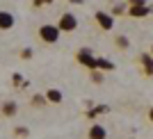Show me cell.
Here are the masks:
<instances>
[{
	"mask_svg": "<svg viewBox=\"0 0 153 139\" xmlns=\"http://www.w3.org/2000/svg\"><path fill=\"white\" fill-rule=\"evenodd\" d=\"M59 34H62V32L57 30V25H48V23H46V25L39 27V39H41L44 44H55L59 39Z\"/></svg>",
	"mask_w": 153,
	"mask_h": 139,
	"instance_id": "cell-1",
	"label": "cell"
},
{
	"mask_svg": "<svg viewBox=\"0 0 153 139\" xmlns=\"http://www.w3.org/2000/svg\"><path fill=\"white\" fill-rule=\"evenodd\" d=\"M76 59H78V64H82V66H87V69H91V71L96 69V57H94V52H91L89 48H80Z\"/></svg>",
	"mask_w": 153,
	"mask_h": 139,
	"instance_id": "cell-2",
	"label": "cell"
},
{
	"mask_svg": "<svg viewBox=\"0 0 153 139\" xmlns=\"http://www.w3.org/2000/svg\"><path fill=\"white\" fill-rule=\"evenodd\" d=\"M76 27H78V18H76V16H73V14H69V12H66V14H62V18H59V23H57V30L59 32H73V30H76Z\"/></svg>",
	"mask_w": 153,
	"mask_h": 139,
	"instance_id": "cell-3",
	"label": "cell"
},
{
	"mask_svg": "<svg viewBox=\"0 0 153 139\" xmlns=\"http://www.w3.org/2000/svg\"><path fill=\"white\" fill-rule=\"evenodd\" d=\"M96 23H98L103 30H112V27H114V16H112V14H105V12H98L96 14Z\"/></svg>",
	"mask_w": 153,
	"mask_h": 139,
	"instance_id": "cell-4",
	"label": "cell"
},
{
	"mask_svg": "<svg viewBox=\"0 0 153 139\" xmlns=\"http://www.w3.org/2000/svg\"><path fill=\"white\" fill-rule=\"evenodd\" d=\"M16 18H14L12 12H0V30H12Z\"/></svg>",
	"mask_w": 153,
	"mask_h": 139,
	"instance_id": "cell-5",
	"label": "cell"
},
{
	"mask_svg": "<svg viewBox=\"0 0 153 139\" xmlns=\"http://www.w3.org/2000/svg\"><path fill=\"white\" fill-rule=\"evenodd\" d=\"M87 139H108V130L103 126H98V123H94L89 128V132H87Z\"/></svg>",
	"mask_w": 153,
	"mask_h": 139,
	"instance_id": "cell-6",
	"label": "cell"
},
{
	"mask_svg": "<svg viewBox=\"0 0 153 139\" xmlns=\"http://www.w3.org/2000/svg\"><path fill=\"white\" fill-rule=\"evenodd\" d=\"M46 101L53 103V105H59V103L64 101V94L59 89H48V91H46Z\"/></svg>",
	"mask_w": 153,
	"mask_h": 139,
	"instance_id": "cell-7",
	"label": "cell"
},
{
	"mask_svg": "<svg viewBox=\"0 0 153 139\" xmlns=\"http://www.w3.org/2000/svg\"><path fill=\"white\" fill-rule=\"evenodd\" d=\"M0 114H5V116H14L16 114V103L14 101H7L2 107H0Z\"/></svg>",
	"mask_w": 153,
	"mask_h": 139,
	"instance_id": "cell-8",
	"label": "cell"
},
{
	"mask_svg": "<svg viewBox=\"0 0 153 139\" xmlns=\"http://www.w3.org/2000/svg\"><path fill=\"white\" fill-rule=\"evenodd\" d=\"M140 62L144 64V69H146V73H149V75H153V57L144 52V55L140 57Z\"/></svg>",
	"mask_w": 153,
	"mask_h": 139,
	"instance_id": "cell-9",
	"label": "cell"
},
{
	"mask_svg": "<svg viewBox=\"0 0 153 139\" xmlns=\"http://www.w3.org/2000/svg\"><path fill=\"white\" fill-rule=\"evenodd\" d=\"M96 69H103V71H112V69H114V64L110 62V59H103V57H96Z\"/></svg>",
	"mask_w": 153,
	"mask_h": 139,
	"instance_id": "cell-10",
	"label": "cell"
},
{
	"mask_svg": "<svg viewBox=\"0 0 153 139\" xmlns=\"http://www.w3.org/2000/svg\"><path fill=\"white\" fill-rule=\"evenodd\" d=\"M149 12H151L149 7H133V9H130V16H146Z\"/></svg>",
	"mask_w": 153,
	"mask_h": 139,
	"instance_id": "cell-11",
	"label": "cell"
},
{
	"mask_svg": "<svg viewBox=\"0 0 153 139\" xmlns=\"http://www.w3.org/2000/svg\"><path fill=\"white\" fill-rule=\"evenodd\" d=\"M117 46H119V48H128V39L126 37H117Z\"/></svg>",
	"mask_w": 153,
	"mask_h": 139,
	"instance_id": "cell-12",
	"label": "cell"
},
{
	"mask_svg": "<svg viewBox=\"0 0 153 139\" xmlns=\"http://www.w3.org/2000/svg\"><path fill=\"white\" fill-rule=\"evenodd\" d=\"M21 57H23V59H30L32 57V48H23V50H21Z\"/></svg>",
	"mask_w": 153,
	"mask_h": 139,
	"instance_id": "cell-13",
	"label": "cell"
},
{
	"mask_svg": "<svg viewBox=\"0 0 153 139\" xmlns=\"http://www.w3.org/2000/svg\"><path fill=\"white\" fill-rule=\"evenodd\" d=\"M53 0H34V5L37 7H44V5H51Z\"/></svg>",
	"mask_w": 153,
	"mask_h": 139,
	"instance_id": "cell-14",
	"label": "cell"
},
{
	"mask_svg": "<svg viewBox=\"0 0 153 139\" xmlns=\"http://www.w3.org/2000/svg\"><path fill=\"white\" fill-rule=\"evenodd\" d=\"M130 2H133V7H144L146 5V0H130Z\"/></svg>",
	"mask_w": 153,
	"mask_h": 139,
	"instance_id": "cell-15",
	"label": "cell"
},
{
	"mask_svg": "<svg viewBox=\"0 0 153 139\" xmlns=\"http://www.w3.org/2000/svg\"><path fill=\"white\" fill-rule=\"evenodd\" d=\"M149 119H151V121H153V107H151V112H149Z\"/></svg>",
	"mask_w": 153,
	"mask_h": 139,
	"instance_id": "cell-16",
	"label": "cell"
},
{
	"mask_svg": "<svg viewBox=\"0 0 153 139\" xmlns=\"http://www.w3.org/2000/svg\"><path fill=\"white\" fill-rule=\"evenodd\" d=\"M71 2H76V5H80V2H82V0H71Z\"/></svg>",
	"mask_w": 153,
	"mask_h": 139,
	"instance_id": "cell-17",
	"label": "cell"
},
{
	"mask_svg": "<svg viewBox=\"0 0 153 139\" xmlns=\"http://www.w3.org/2000/svg\"><path fill=\"white\" fill-rule=\"evenodd\" d=\"M151 57H153V48H151Z\"/></svg>",
	"mask_w": 153,
	"mask_h": 139,
	"instance_id": "cell-18",
	"label": "cell"
}]
</instances>
